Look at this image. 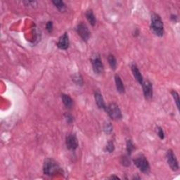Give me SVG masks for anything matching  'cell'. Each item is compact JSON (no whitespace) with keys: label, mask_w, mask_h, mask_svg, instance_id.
Masks as SVG:
<instances>
[{"label":"cell","mask_w":180,"mask_h":180,"mask_svg":"<svg viewBox=\"0 0 180 180\" xmlns=\"http://www.w3.org/2000/svg\"><path fill=\"white\" fill-rule=\"evenodd\" d=\"M43 172L46 175L51 177L56 174H61L63 173V170L55 160L47 158L44 162Z\"/></svg>","instance_id":"cell-1"},{"label":"cell","mask_w":180,"mask_h":180,"mask_svg":"<svg viewBox=\"0 0 180 180\" xmlns=\"http://www.w3.org/2000/svg\"><path fill=\"white\" fill-rule=\"evenodd\" d=\"M151 30L158 37H162L165 33L164 25L161 17L158 14L153 13L151 16Z\"/></svg>","instance_id":"cell-2"},{"label":"cell","mask_w":180,"mask_h":180,"mask_svg":"<svg viewBox=\"0 0 180 180\" xmlns=\"http://www.w3.org/2000/svg\"><path fill=\"white\" fill-rule=\"evenodd\" d=\"M134 164L139 170L144 174H148L151 170L150 164L146 157L143 154H139L133 160Z\"/></svg>","instance_id":"cell-3"},{"label":"cell","mask_w":180,"mask_h":180,"mask_svg":"<svg viewBox=\"0 0 180 180\" xmlns=\"http://www.w3.org/2000/svg\"><path fill=\"white\" fill-rule=\"evenodd\" d=\"M106 111L109 117L111 119L114 120H119L122 118V114L121 112V110L120 109L119 106H118L116 103H111L108 104L106 106Z\"/></svg>","instance_id":"cell-4"},{"label":"cell","mask_w":180,"mask_h":180,"mask_svg":"<svg viewBox=\"0 0 180 180\" xmlns=\"http://www.w3.org/2000/svg\"><path fill=\"white\" fill-rule=\"evenodd\" d=\"M91 63L92 68L96 74L101 75L104 71V66L102 60L98 53H94L91 57Z\"/></svg>","instance_id":"cell-5"},{"label":"cell","mask_w":180,"mask_h":180,"mask_svg":"<svg viewBox=\"0 0 180 180\" xmlns=\"http://www.w3.org/2000/svg\"><path fill=\"white\" fill-rule=\"evenodd\" d=\"M166 159H167L168 164L170 166L172 170L174 172L179 170V167L178 160H177L176 156L174 155L172 150L169 149V150L167 151V153H166Z\"/></svg>","instance_id":"cell-6"},{"label":"cell","mask_w":180,"mask_h":180,"mask_svg":"<svg viewBox=\"0 0 180 180\" xmlns=\"http://www.w3.org/2000/svg\"><path fill=\"white\" fill-rule=\"evenodd\" d=\"M75 30L78 35L82 39V40L84 42H87L90 38L91 36V32L89 30L88 27L83 23V22H80L75 28Z\"/></svg>","instance_id":"cell-7"},{"label":"cell","mask_w":180,"mask_h":180,"mask_svg":"<svg viewBox=\"0 0 180 180\" xmlns=\"http://www.w3.org/2000/svg\"><path fill=\"white\" fill-rule=\"evenodd\" d=\"M66 145L70 151H75L78 147L79 143L77 136L75 134H69L66 138Z\"/></svg>","instance_id":"cell-8"},{"label":"cell","mask_w":180,"mask_h":180,"mask_svg":"<svg viewBox=\"0 0 180 180\" xmlns=\"http://www.w3.org/2000/svg\"><path fill=\"white\" fill-rule=\"evenodd\" d=\"M142 85L143 88V95H144L146 99H151L153 95V84H152V83L149 80H145L143 82Z\"/></svg>","instance_id":"cell-9"},{"label":"cell","mask_w":180,"mask_h":180,"mask_svg":"<svg viewBox=\"0 0 180 180\" xmlns=\"http://www.w3.org/2000/svg\"><path fill=\"white\" fill-rule=\"evenodd\" d=\"M56 45H57L58 49L62 50H66L68 49L70 45V41L68 35V34L66 32L64 33L63 35L60 37V38H59Z\"/></svg>","instance_id":"cell-10"},{"label":"cell","mask_w":180,"mask_h":180,"mask_svg":"<svg viewBox=\"0 0 180 180\" xmlns=\"http://www.w3.org/2000/svg\"><path fill=\"white\" fill-rule=\"evenodd\" d=\"M131 70H132V74H133L134 78L136 79V80L140 84H142L143 82V78L142 73H141L140 72L139 69L138 68V66H137V64H135L134 63H132L131 65Z\"/></svg>","instance_id":"cell-11"},{"label":"cell","mask_w":180,"mask_h":180,"mask_svg":"<svg viewBox=\"0 0 180 180\" xmlns=\"http://www.w3.org/2000/svg\"><path fill=\"white\" fill-rule=\"evenodd\" d=\"M94 98H95L96 103H97V105L98 108H99L100 109H102V110H104V111H106L107 106L106 105L102 94H101L99 92L97 91L94 92Z\"/></svg>","instance_id":"cell-12"},{"label":"cell","mask_w":180,"mask_h":180,"mask_svg":"<svg viewBox=\"0 0 180 180\" xmlns=\"http://www.w3.org/2000/svg\"><path fill=\"white\" fill-rule=\"evenodd\" d=\"M115 86H116L117 91L120 93V94H124L125 92V88L124 86V84L122 82V80L119 75L116 74L115 75Z\"/></svg>","instance_id":"cell-13"},{"label":"cell","mask_w":180,"mask_h":180,"mask_svg":"<svg viewBox=\"0 0 180 180\" xmlns=\"http://www.w3.org/2000/svg\"><path fill=\"white\" fill-rule=\"evenodd\" d=\"M85 16H86L87 20L90 23V25H92V26H94V25H96L97 20H96L94 14V13H93V11L92 9L87 10L85 13Z\"/></svg>","instance_id":"cell-14"},{"label":"cell","mask_w":180,"mask_h":180,"mask_svg":"<svg viewBox=\"0 0 180 180\" xmlns=\"http://www.w3.org/2000/svg\"><path fill=\"white\" fill-rule=\"evenodd\" d=\"M61 98L62 101H63V103L66 107L68 108H71V107L72 106L73 104V101L72 99V98L70 97L69 95L63 94L61 95Z\"/></svg>","instance_id":"cell-15"},{"label":"cell","mask_w":180,"mask_h":180,"mask_svg":"<svg viewBox=\"0 0 180 180\" xmlns=\"http://www.w3.org/2000/svg\"><path fill=\"white\" fill-rule=\"evenodd\" d=\"M108 61L112 70H115V69H116L117 60H116V58H115L114 55L109 54L108 56Z\"/></svg>","instance_id":"cell-16"},{"label":"cell","mask_w":180,"mask_h":180,"mask_svg":"<svg viewBox=\"0 0 180 180\" xmlns=\"http://www.w3.org/2000/svg\"><path fill=\"white\" fill-rule=\"evenodd\" d=\"M72 81L77 84V85H80V86H82L84 84V80L83 78L82 77V75L79 73H77V74H75L72 75Z\"/></svg>","instance_id":"cell-17"},{"label":"cell","mask_w":180,"mask_h":180,"mask_svg":"<svg viewBox=\"0 0 180 180\" xmlns=\"http://www.w3.org/2000/svg\"><path fill=\"white\" fill-rule=\"evenodd\" d=\"M52 3L60 12H63V11H66V5H65L63 1H56V0H55V1H52Z\"/></svg>","instance_id":"cell-18"},{"label":"cell","mask_w":180,"mask_h":180,"mask_svg":"<svg viewBox=\"0 0 180 180\" xmlns=\"http://www.w3.org/2000/svg\"><path fill=\"white\" fill-rule=\"evenodd\" d=\"M126 146H127L126 149H127V152H128V156H130L132 153V151H133L135 149V146L131 139L127 140Z\"/></svg>","instance_id":"cell-19"},{"label":"cell","mask_w":180,"mask_h":180,"mask_svg":"<svg viewBox=\"0 0 180 180\" xmlns=\"http://www.w3.org/2000/svg\"><path fill=\"white\" fill-rule=\"evenodd\" d=\"M129 156H123L121 157V159H120V162L121 164H122L123 166H125V167H129V165L131 164V161H130V159H129Z\"/></svg>","instance_id":"cell-20"},{"label":"cell","mask_w":180,"mask_h":180,"mask_svg":"<svg viewBox=\"0 0 180 180\" xmlns=\"http://www.w3.org/2000/svg\"><path fill=\"white\" fill-rule=\"evenodd\" d=\"M171 94L172 96L174 101H175L177 108L179 110V96L178 92L175 91V90H172V91H171Z\"/></svg>","instance_id":"cell-21"},{"label":"cell","mask_w":180,"mask_h":180,"mask_svg":"<svg viewBox=\"0 0 180 180\" xmlns=\"http://www.w3.org/2000/svg\"><path fill=\"white\" fill-rule=\"evenodd\" d=\"M103 131L106 134H111L112 131V126L111 125V122H105L103 125Z\"/></svg>","instance_id":"cell-22"},{"label":"cell","mask_w":180,"mask_h":180,"mask_svg":"<svg viewBox=\"0 0 180 180\" xmlns=\"http://www.w3.org/2000/svg\"><path fill=\"white\" fill-rule=\"evenodd\" d=\"M106 151L108 153H112L115 151V145L112 141H109L106 146Z\"/></svg>","instance_id":"cell-23"},{"label":"cell","mask_w":180,"mask_h":180,"mask_svg":"<svg viewBox=\"0 0 180 180\" xmlns=\"http://www.w3.org/2000/svg\"><path fill=\"white\" fill-rule=\"evenodd\" d=\"M157 133H158V137L160 138V139H165V133L161 127H159V126L157 127Z\"/></svg>","instance_id":"cell-24"},{"label":"cell","mask_w":180,"mask_h":180,"mask_svg":"<svg viewBox=\"0 0 180 180\" xmlns=\"http://www.w3.org/2000/svg\"><path fill=\"white\" fill-rule=\"evenodd\" d=\"M65 118H66V122L68 123V124H71L73 121H74V118H73L72 115L70 113H65Z\"/></svg>","instance_id":"cell-25"},{"label":"cell","mask_w":180,"mask_h":180,"mask_svg":"<svg viewBox=\"0 0 180 180\" xmlns=\"http://www.w3.org/2000/svg\"><path fill=\"white\" fill-rule=\"evenodd\" d=\"M46 29L49 33H52L53 31V22L48 21L46 24Z\"/></svg>","instance_id":"cell-26"},{"label":"cell","mask_w":180,"mask_h":180,"mask_svg":"<svg viewBox=\"0 0 180 180\" xmlns=\"http://www.w3.org/2000/svg\"><path fill=\"white\" fill-rule=\"evenodd\" d=\"M170 18H171V20H172V21L177 22V19H178V17H177L176 15H174V14H172V15H171Z\"/></svg>","instance_id":"cell-27"},{"label":"cell","mask_w":180,"mask_h":180,"mask_svg":"<svg viewBox=\"0 0 180 180\" xmlns=\"http://www.w3.org/2000/svg\"><path fill=\"white\" fill-rule=\"evenodd\" d=\"M109 179H120V177H118L115 176V175H112L111 177H109Z\"/></svg>","instance_id":"cell-28"}]
</instances>
